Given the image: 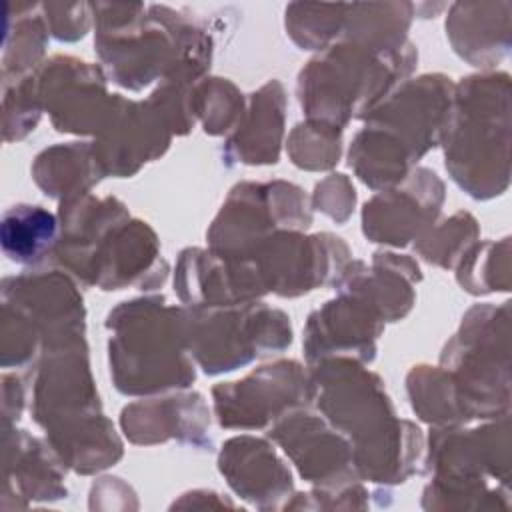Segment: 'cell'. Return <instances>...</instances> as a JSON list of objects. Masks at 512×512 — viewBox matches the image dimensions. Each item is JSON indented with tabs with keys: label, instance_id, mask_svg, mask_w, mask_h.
I'll return each instance as SVG.
<instances>
[{
	"label": "cell",
	"instance_id": "obj_19",
	"mask_svg": "<svg viewBox=\"0 0 512 512\" xmlns=\"http://www.w3.org/2000/svg\"><path fill=\"white\" fill-rule=\"evenodd\" d=\"M32 176L44 194L62 202L86 196L104 176L92 144H60L40 152L32 166Z\"/></svg>",
	"mask_w": 512,
	"mask_h": 512
},
{
	"label": "cell",
	"instance_id": "obj_11",
	"mask_svg": "<svg viewBox=\"0 0 512 512\" xmlns=\"http://www.w3.org/2000/svg\"><path fill=\"white\" fill-rule=\"evenodd\" d=\"M2 306L22 314L38 330L44 350L84 338L82 296L58 270H34L6 278Z\"/></svg>",
	"mask_w": 512,
	"mask_h": 512
},
{
	"label": "cell",
	"instance_id": "obj_20",
	"mask_svg": "<svg viewBox=\"0 0 512 512\" xmlns=\"http://www.w3.org/2000/svg\"><path fill=\"white\" fill-rule=\"evenodd\" d=\"M60 240L58 220L38 204L10 206L0 224V242L8 260L22 266H38L56 250Z\"/></svg>",
	"mask_w": 512,
	"mask_h": 512
},
{
	"label": "cell",
	"instance_id": "obj_24",
	"mask_svg": "<svg viewBox=\"0 0 512 512\" xmlns=\"http://www.w3.org/2000/svg\"><path fill=\"white\" fill-rule=\"evenodd\" d=\"M192 112L208 134H224L234 130L244 116L242 94L228 80L206 78L192 88Z\"/></svg>",
	"mask_w": 512,
	"mask_h": 512
},
{
	"label": "cell",
	"instance_id": "obj_8",
	"mask_svg": "<svg viewBox=\"0 0 512 512\" xmlns=\"http://www.w3.org/2000/svg\"><path fill=\"white\" fill-rule=\"evenodd\" d=\"M212 398L224 428L254 430L306 408L314 400V388L310 374L298 362L280 360L258 368L240 382L214 386Z\"/></svg>",
	"mask_w": 512,
	"mask_h": 512
},
{
	"label": "cell",
	"instance_id": "obj_4",
	"mask_svg": "<svg viewBox=\"0 0 512 512\" xmlns=\"http://www.w3.org/2000/svg\"><path fill=\"white\" fill-rule=\"evenodd\" d=\"M446 170L470 196L492 198L508 186V76L482 74L454 88L442 138Z\"/></svg>",
	"mask_w": 512,
	"mask_h": 512
},
{
	"label": "cell",
	"instance_id": "obj_21",
	"mask_svg": "<svg viewBox=\"0 0 512 512\" xmlns=\"http://www.w3.org/2000/svg\"><path fill=\"white\" fill-rule=\"evenodd\" d=\"M446 30L454 50L474 66H490L508 54V34L494 32L496 16L484 4H454Z\"/></svg>",
	"mask_w": 512,
	"mask_h": 512
},
{
	"label": "cell",
	"instance_id": "obj_26",
	"mask_svg": "<svg viewBox=\"0 0 512 512\" xmlns=\"http://www.w3.org/2000/svg\"><path fill=\"white\" fill-rule=\"evenodd\" d=\"M344 12L346 6L292 4L286 10V28L298 46L320 50L342 32Z\"/></svg>",
	"mask_w": 512,
	"mask_h": 512
},
{
	"label": "cell",
	"instance_id": "obj_17",
	"mask_svg": "<svg viewBox=\"0 0 512 512\" xmlns=\"http://www.w3.org/2000/svg\"><path fill=\"white\" fill-rule=\"evenodd\" d=\"M284 88L272 80L250 96V108L244 112L234 134L226 142V156L242 164L278 162L284 132Z\"/></svg>",
	"mask_w": 512,
	"mask_h": 512
},
{
	"label": "cell",
	"instance_id": "obj_6",
	"mask_svg": "<svg viewBox=\"0 0 512 512\" xmlns=\"http://www.w3.org/2000/svg\"><path fill=\"white\" fill-rule=\"evenodd\" d=\"M290 342V318L258 300L188 310V352L206 374L236 370Z\"/></svg>",
	"mask_w": 512,
	"mask_h": 512
},
{
	"label": "cell",
	"instance_id": "obj_3",
	"mask_svg": "<svg viewBox=\"0 0 512 512\" xmlns=\"http://www.w3.org/2000/svg\"><path fill=\"white\" fill-rule=\"evenodd\" d=\"M414 62L410 44L388 52L348 40L326 46L300 72V104L308 120L344 130L350 118H366L378 108L410 74Z\"/></svg>",
	"mask_w": 512,
	"mask_h": 512
},
{
	"label": "cell",
	"instance_id": "obj_22",
	"mask_svg": "<svg viewBox=\"0 0 512 512\" xmlns=\"http://www.w3.org/2000/svg\"><path fill=\"white\" fill-rule=\"evenodd\" d=\"M408 394L420 418L434 426H458L468 422L452 378L442 368L414 366L408 374Z\"/></svg>",
	"mask_w": 512,
	"mask_h": 512
},
{
	"label": "cell",
	"instance_id": "obj_27",
	"mask_svg": "<svg viewBox=\"0 0 512 512\" xmlns=\"http://www.w3.org/2000/svg\"><path fill=\"white\" fill-rule=\"evenodd\" d=\"M42 112L36 72L4 78V138L20 140L34 130Z\"/></svg>",
	"mask_w": 512,
	"mask_h": 512
},
{
	"label": "cell",
	"instance_id": "obj_9",
	"mask_svg": "<svg viewBox=\"0 0 512 512\" xmlns=\"http://www.w3.org/2000/svg\"><path fill=\"white\" fill-rule=\"evenodd\" d=\"M42 108L60 132L98 136L110 118L114 94L102 70L72 56H52L38 70Z\"/></svg>",
	"mask_w": 512,
	"mask_h": 512
},
{
	"label": "cell",
	"instance_id": "obj_23",
	"mask_svg": "<svg viewBox=\"0 0 512 512\" xmlns=\"http://www.w3.org/2000/svg\"><path fill=\"white\" fill-rule=\"evenodd\" d=\"M30 4L18 6L16 18L6 22L4 36V54H2V78H18L36 72L42 64L40 58L44 54L48 26L42 14H28Z\"/></svg>",
	"mask_w": 512,
	"mask_h": 512
},
{
	"label": "cell",
	"instance_id": "obj_10",
	"mask_svg": "<svg viewBox=\"0 0 512 512\" xmlns=\"http://www.w3.org/2000/svg\"><path fill=\"white\" fill-rule=\"evenodd\" d=\"M270 436L284 448L302 478L318 484L324 496L342 498L360 480L354 468L352 444L304 408L280 418Z\"/></svg>",
	"mask_w": 512,
	"mask_h": 512
},
{
	"label": "cell",
	"instance_id": "obj_7",
	"mask_svg": "<svg viewBox=\"0 0 512 512\" xmlns=\"http://www.w3.org/2000/svg\"><path fill=\"white\" fill-rule=\"evenodd\" d=\"M312 222L304 192L282 180L234 186L208 230L210 250L242 256L276 230H302Z\"/></svg>",
	"mask_w": 512,
	"mask_h": 512
},
{
	"label": "cell",
	"instance_id": "obj_2",
	"mask_svg": "<svg viewBox=\"0 0 512 512\" xmlns=\"http://www.w3.org/2000/svg\"><path fill=\"white\" fill-rule=\"evenodd\" d=\"M110 374L122 394H152L194 382L188 358V310L162 296L122 302L108 314Z\"/></svg>",
	"mask_w": 512,
	"mask_h": 512
},
{
	"label": "cell",
	"instance_id": "obj_18",
	"mask_svg": "<svg viewBox=\"0 0 512 512\" xmlns=\"http://www.w3.org/2000/svg\"><path fill=\"white\" fill-rule=\"evenodd\" d=\"M6 446V492H18V496L28 500H60L66 496L64 462L50 448V444L40 442L26 430H16L10 434L4 428ZM66 468V466H64Z\"/></svg>",
	"mask_w": 512,
	"mask_h": 512
},
{
	"label": "cell",
	"instance_id": "obj_29",
	"mask_svg": "<svg viewBox=\"0 0 512 512\" xmlns=\"http://www.w3.org/2000/svg\"><path fill=\"white\" fill-rule=\"evenodd\" d=\"M356 202V194H354V186L350 184V180L344 176L338 188V194H330L326 190V186L320 182L316 186V194H314V206L318 210H322L326 216L334 218L336 222H344Z\"/></svg>",
	"mask_w": 512,
	"mask_h": 512
},
{
	"label": "cell",
	"instance_id": "obj_1",
	"mask_svg": "<svg viewBox=\"0 0 512 512\" xmlns=\"http://www.w3.org/2000/svg\"><path fill=\"white\" fill-rule=\"evenodd\" d=\"M314 400L332 426L352 440L360 478L398 484L416 472L424 440L408 420H396L382 380L352 358L312 364Z\"/></svg>",
	"mask_w": 512,
	"mask_h": 512
},
{
	"label": "cell",
	"instance_id": "obj_28",
	"mask_svg": "<svg viewBox=\"0 0 512 512\" xmlns=\"http://www.w3.org/2000/svg\"><path fill=\"white\" fill-rule=\"evenodd\" d=\"M476 236V222L470 214L460 212L444 222L440 228H430L422 238H418V252L428 260L442 268H452L460 258L458 252L464 250L470 242H462L456 238Z\"/></svg>",
	"mask_w": 512,
	"mask_h": 512
},
{
	"label": "cell",
	"instance_id": "obj_5",
	"mask_svg": "<svg viewBox=\"0 0 512 512\" xmlns=\"http://www.w3.org/2000/svg\"><path fill=\"white\" fill-rule=\"evenodd\" d=\"M96 50L112 80L142 90L176 68L190 22L166 6L96 4Z\"/></svg>",
	"mask_w": 512,
	"mask_h": 512
},
{
	"label": "cell",
	"instance_id": "obj_14",
	"mask_svg": "<svg viewBox=\"0 0 512 512\" xmlns=\"http://www.w3.org/2000/svg\"><path fill=\"white\" fill-rule=\"evenodd\" d=\"M384 320L360 296L340 290L336 300L310 314L304 330V350L312 364L326 358L370 362Z\"/></svg>",
	"mask_w": 512,
	"mask_h": 512
},
{
	"label": "cell",
	"instance_id": "obj_16",
	"mask_svg": "<svg viewBox=\"0 0 512 512\" xmlns=\"http://www.w3.org/2000/svg\"><path fill=\"white\" fill-rule=\"evenodd\" d=\"M218 466L232 490L258 508H272L292 492L290 470L266 440L230 438L222 446Z\"/></svg>",
	"mask_w": 512,
	"mask_h": 512
},
{
	"label": "cell",
	"instance_id": "obj_15",
	"mask_svg": "<svg viewBox=\"0 0 512 512\" xmlns=\"http://www.w3.org/2000/svg\"><path fill=\"white\" fill-rule=\"evenodd\" d=\"M122 430L134 444H156L178 438L192 446H206L210 426L208 408L200 394H180L128 404L120 416Z\"/></svg>",
	"mask_w": 512,
	"mask_h": 512
},
{
	"label": "cell",
	"instance_id": "obj_25",
	"mask_svg": "<svg viewBox=\"0 0 512 512\" xmlns=\"http://www.w3.org/2000/svg\"><path fill=\"white\" fill-rule=\"evenodd\" d=\"M342 150V130L324 122L306 120L298 124L288 140L292 162L306 170H326L334 166Z\"/></svg>",
	"mask_w": 512,
	"mask_h": 512
},
{
	"label": "cell",
	"instance_id": "obj_12",
	"mask_svg": "<svg viewBox=\"0 0 512 512\" xmlns=\"http://www.w3.org/2000/svg\"><path fill=\"white\" fill-rule=\"evenodd\" d=\"M172 128L158 106L126 100L114 94L108 122L92 144L104 176H130L142 164L158 158L170 144Z\"/></svg>",
	"mask_w": 512,
	"mask_h": 512
},
{
	"label": "cell",
	"instance_id": "obj_13",
	"mask_svg": "<svg viewBox=\"0 0 512 512\" xmlns=\"http://www.w3.org/2000/svg\"><path fill=\"white\" fill-rule=\"evenodd\" d=\"M442 200L440 178L428 168H414L398 188L384 190L364 204V234L372 242L406 246L434 226Z\"/></svg>",
	"mask_w": 512,
	"mask_h": 512
}]
</instances>
